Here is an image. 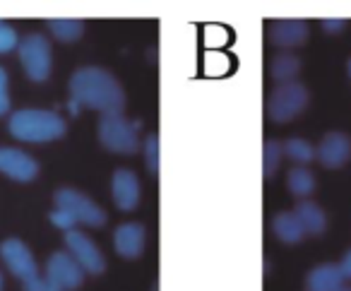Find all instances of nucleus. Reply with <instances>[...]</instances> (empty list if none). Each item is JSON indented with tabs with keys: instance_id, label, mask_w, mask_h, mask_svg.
Returning <instances> with one entry per match:
<instances>
[{
	"instance_id": "f257e3e1",
	"label": "nucleus",
	"mask_w": 351,
	"mask_h": 291,
	"mask_svg": "<svg viewBox=\"0 0 351 291\" xmlns=\"http://www.w3.org/2000/svg\"><path fill=\"white\" fill-rule=\"evenodd\" d=\"M70 97L73 106H87L94 111L106 113H123L125 106V92L118 84V80L104 68H80L70 78Z\"/></svg>"
},
{
	"instance_id": "f03ea898",
	"label": "nucleus",
	"mask_w": 351,
	"mask_h": 291,
	"mask_svg": "<svg viewBox=\"0 0 351 291\" xmlns=\"http://www.w3.org/2000/svg\"><path fill=\"white\" fill-rule=\"evenodd\" d=\"M8 130L22 142H51L65 135V121L46 108H20L8 121Z\"/></svg>"
},
{
	"instance_id": "7ed1b4c3",
	"label": "nucleus",
	"mask_w": 351,
	"mask_h": 291,
	"mask_svg": "<svg viewBox=\"0 0 351 291\" xmlns=\"http://www.w3.org/2000/svg\"><path fill=\"white\" fill-rule=\"evenodd\" d=\"M99 142L116 154H135L140 147L137 126L123 113H106L99 121Z\"/></svg>"
},
{
	"instance_id": "20e7f679",
	"label": "nucleus",
	"mask_w": 351,
	"mask_h": 291,
	"mask_svg": "<svg viewBox=\"0 0 351 291\" xmlns=\"http://www.w3.org/2000/svg\"><path fill=\"white\" fill-rule=\"evenodd\" d=\"M17 54H20V63L27 78L34 82L49 80L53 58H51V44L44 34H27L17 46Z\"/></svg>"
},
{
	"instance_id": "39448f33",
	"label": "nucleus",
	"mask_w": 351,
	"mask_h": 291,
	"mask_svg": "<svg viewBox=\"0 0 351 291\" xmlns=\"http://www.w3.org/2000/svg\"><path fill=\"white\" fill-rule=\"evenodd\" d=\"M56 209H63L65 214L75 219V224H87V226H104L106 224V212L94 202L92 198L77 193L73 188H60L53 195Z\"/></svg>"
},
{
	"instance_id": "423d86ee",
	"label": "nucleus",
	"mask_w": 351,
	"mask_h": 291,
	"mask_svg": "<svg viewBox=\"0 0 351 291\" xmlns=\"http://www.w3.org/2000/svg\"><path fill=\"white\" fill-rule=\"evenodd\" d=\"M306 104H308V92L303 84L298 82L279 84L267 102V116L274 123H287L291 118H296L306 108Z\"/></svg>"
},
{
	"instance_id": "0eeeda50",
	"label": "nucleus",
	"mask_w": 351,
	"mask_h": 291,
	"mask_svg": "<svg viewBox=\"0 0 351 291\" xmlns=\"http://www.w3.org/2000/svg\"><path fill=\"white\" fill-rule=\"evenodd\" d=\"M46 279L60 291H75L82 286L84 270L68 251H58L46 262Z\"/></svg>"
},
{
	"instance_id": "6e6552de",
	"label": "nucleus",
	"mask_w": 351,
	"mask_h": 291,
	"mask_svg": "<svg viewBox=\"0 0 351 291\" xmlns=\"http://www.w3.org/2000/svg\"><path fill=\"white\" fill-rule=\"evenodd\" d=\"M65 246H68V253L77 260V265L82 267L87 275H99V272H104V267H106L104 255H101V251L94 246V241L89 236L75 231V229L73 231H65Z\"/></svg>"
},
{
	"instance_id": "1a4fd4ad",
	"label": "nucleus",
	"mask_w": 351,
	"mask_h": 291,
	"mask_svg": "<svg viewBox=\"0 0 351 291\" xmlns=\"http://www.w3.org/2000/svg\"><path fill=\"white\" fill-rule=\"evenodd\" d=\"M0 255H3L5 265L10 267V272L17 279L29 281V279H34V277H39L34 255H32V251L27 248V243H22L20 238H8V241H3Z\"/></svg>"
},
{
	"instance_id": "9d476101",
	"label": "nucleus",
	"mask_w": 351,
	"mask_h": 291,
	"mask_svg": "<svg viewBox=\"0 0 351 291\" xmlns=\"http://www.w3.org/2000/svg\"><path fill=\"white\" fill-rule=\"evenodd\" d=\"M0 174H5L12 181L27 183V181L36 178L39 164L27 152L15 150V147H0Z\"/></svg>"
},
{
	"instance_id": "9b49d317",
	"label": "nucleus",
	"mask_w": 351,
	"mask_h": 291,
	"mask_svg": "<svg viewBox=\"0 0 351 291\" xmlns=\"http://www.w3.org/2000/svg\"><path fill=\"white\" fill-rule=\"evenodd\" d=\"M111 193H113V202L123 212H130L140 202V181H137V176L132 171L118 169L111 178Z\"/></svg>"
},
{
	"instance_id": "f8f14e48",
	"label": "nucleus",
	"mask_w": 351,
	"mask_h": 291,
	"mask_svg": "<svg viewBox=\"0 0 351 291\" xmlns=\"http://www.w3.org/2000/svg\"><path fill=\"white\" fill-rule=\"evenodd\" d=\"M315 156L320 159V164L325 169H339L341 164H346L351 156V142L341 132H330L322 137L320 147L315 150Z\"/></svg>"
},
{
	"instance_id": "ddd939ff",
	"label": "nucleus",
	"mask_w": 351,
	"mask_h": 291,
	"mask_svg": "<svg viewBox=\"0 0 351 291\" xmlns=\"http://www.w3.org/2000/svg\"><path fill=\"white\" fill-rule=\"evenodd\" d=\"M145 238H147V231L142 224H137V222L121 224V226L116 229V233H113V248H116V253L121 257L132 260V257L142 255V251H145Z\"/></svg>"
},
{
	"instance_id": "4468645a",
	"label": "nucleus",
	"mask_w": 351,
	"mask_h": 291,
	"mask_svg": "<svg viewBox=\"0 0 351 291\" xmlns=\"http://www.w3.org/2000/svg\"><path fill=\"white\" fill-rule=\"evenodd\" d=\"M344 286V275H341L339 265H317L306 277V291H339Z\"/></svg>"
},
{
	"instance_id": "2eb2a0df",
	"label": "nucleus",
	"mask_w": 351,
	"mask_h": 291,
	"mask_svg": "<svg viewBox=\"0 0 351 291\" xmlns=\"http://www.w3.org/2000/svg\"><path fill=\"white\" fill-rule=\"evenodd\" d=\"M272 41L282 49H291V46H298L306 41L308 36V25L301 20H279L272 25V32H269Z\"/></svg>"
},
{
	"instance_id": "dca6fc26",
	"label": "nucleus",
	"mask_w": 351,
	"mask_h": 291,
	"mask_svg": "<svg viewBox=\"0 0 351 291\" xmlns=\"http://www.w3.org/2000/svg\"><path fill=\"white\" fill-rule=\"evenodd\" d=\"M293 214H296V219L301 222V226H303V231H306V236H308V233H311V236H320V233L325 231L327 217H325V212H322L320 205L303 200V202L296 205Z\"/></svg>"
},
{
	"instance_id": "f3484780",
	"label": "nucleus",
	"mask_w": 351,
	"mask_h": 291,
	"mask_svg": "<svg viewBox=\"0 0 351 291\" xmlns=\"http://www.w3.org/2000/svg\"><path fill=\"white\" fill-rule=\"evenodd\" d=\"M272 231H274V236L284 243H298L306 236L301 222H298L293 212H279L277 217L272 219Z\"/></svg>"
},
{
	"instance_id": "a211bd4d",
	"label": "nucleus",
	"mask_w": 351,
	"mask_h": 291,
	"mask_svg": "<svg viewBox=\"0 0 351 291\" xmlns=\"http://www.w3.org/2000/svg\"><path fill=\"white\" fill-rule=\"evenodd\" d=\"M301 73V60L293 54H282L274 58L272 63V78L277 80L279 84H289L293 82V78Z\"/></svg>"
},
{
	"instance_id": "6ab92c4d",
	"label": "nucleus",
	"mask_w": 351,
	"mask_h": 291,
	"mask_svg": "<svg viewBox=\"0 0 351 291\" xmlns=\"http://www.w3.org/2000/svg\"><path fill=\"white\" fill-rule=\"evenodd\" d=\"M287 185H289V190H291V195H296V198H308V195L315 190V178H313V174L308 169L296 166V169L289 171Z\"/></svg>"
},
{
	"instance_id": "aec40b11",
	"label": "nucleus",
	"mask_w": 351,
	"mask_h": 291,
	"mask_svg": "<svg viewBox=\"0 0 351 291\" xmlns=\"http://www.w3.org/2000/svg\"><path fill=\"white\" fill-rule=\"evenodd\" d=\"M49 30L58 41L70 44V41H77L82 36L84 25L80 20H49Z\"/></svg>"
},
{
	"instance_id": "412c9836",
	"label": "nucleus",
	"mask_w": 351,
	"mask_h": 291,
	"mask_svg": "<svg viewBox=\"0 0 351 291\" xmlns=\"http://www.w3.org/2000/svg\"><path fill=\"white\" fill-rule=\"evenodd\" d=\"M284 154V145H279L277 140H265L263 142V176L272 178L279 169V161Z\"/></svg>"
},
{
	"instance_id": "4be33fe9",
	"label": "nucleus",
	"mask_w": 351,
	"mask_h": 291,
	"mask_svg": "<svg viewBox=\"0 0 351 291\" xmlns=\"http://www.w3.org/2000/svg\"><path fill=\"white\" fill-rule=\"evenodd\" d=\"M284 152H287L293 161H298V164H308V161H313V156H315V147H313L311 142L301 140V137H291V140H287Z\"/></svg>"
},
{
	"instance_id": "5701e85b",
	"label": "nucleus",
	"mask_w": 351,
	"mask_h": 291,
	"mask_svg": "<svg viewBox=\"0 0 351 291\" xmlns=\"http://www.w3.org/2000/svg\"><path fill=\"white\" fill-rule=\"evenodd\" d=\"M145 161L149 174H159L161 161H159V135H149L145 142Z\"/></svg>"
},
{
	"instance_id": "b1692460",
	"label": "nucleus",
	"mask_w": 351,
	"mask_h": 291,
	"mask_svg": "<svg viewBox=\"0 0 351 291\" xmlns=\"http://www.w3.org/2000/svg\"><path fill=\"white\" fill-rule=\"evenodd\" d=\"M17 46H20L17 32L12 30V27H8V25H3V22H0V56L10 54V51L17 49Z\"/></svg>"
},
{
	"instance_id": "393cba45",
	"label": "nucleus",
	"mask_w": 351,
	"mask_h": 291,
	"mask_svg": "<svg viewBox=\"0 0 351 291\" xmlns=\"http://www.w3.org/2000/svg\"><path fill=\"white\" fill-rule=\"evenodd\" d=\"M10 111V94H8V73L0 68V116Z\"/></svg>"
},
{
	"instance_id": "a878e982",
	"label": "nucleus",
	"mask_w": 351,
	"mask_h": 291,
	"mask_svg": "<svg viewBox=\"0 0 351 291\" xmlns=\"http://www.w3.org/2000/svg\"><path fill=\"white\" fill-rule=\"evenodd\" d=\"M22 291H60V289H56L46 277H34L29 281H22Z\"/></svg>"
},
{
	"instance_id": "bb28decb",
	"label": "nucleus",
	"mask_w": 351,
	"mask_h": 291,
	"mask_svg": "<svg viewBox=\"0 0 351 291\" xmlns=\"http://www.w3.org/2000/svg\"><path fill=\"white\" fill-rule=\"evenodd\" d=\"M51 222L58 229H63V231H73V226H75V219L70 217V214H65L63 209H53V212H51Z\"/></svg>"
},
{
	"instance_id": "cd10ccee",
	"label": "nucleus",
	"mask_w": 351,
	"mask_h": 291,
	"mask_svg": "<svg viewBox=\"0 0 351 291\" xmlns=\"http://www.w3.org/2000/svg\"><path fill=\"white\" fill-rule=\"evenodd\" d=\"M322 30H325L327 34H339V32L344 30V20H325L322 22Z\"/></svg>"
},
{
	"instance_id": "c85d7f7f",
	"label": "nucleus",
	"mask_w": 351,
	"mask_h": 291,
	"mask_svg": "<svg viewBox=\"0 0 351 291\" xmlns=\"http://www.w3.org/2000/svg\"><path fill=\"white\" fill-rule=\"evenodd\" d=\"M339 270H341V275H344V279H351V251L346 253L344 257H341Z\"/></svg>"
},
{
	"instance_id": "c756f323",
	"label": "nucleus",
	"mask_w": 351,
	"mask_h": 291,
	"mask_svg": "<svg viewBox=\"0 0 351 291\" xmlns=\"http://www.w3.org/2000/svg\"><path fill=\"white\" fill-rule=\"evenodd\" d=\"M339 291H351V286H349V289H346V286H341V289Z\"/></svg>"
},
{
	"instance_id": "7c9ffc66",
	"label": "nucleus",
	"mask_w": 351,
	"mask_h": 291,
	"mask_svg": "<svg viewBox=\"0 0 351 291\" xmlns=\"http://www.w3.org/2000/svg\"><path fill=\"white\" fill-rule=\"evenodd\" d=\"M0 291H3V277H0Z\"/></svg>"
},
{
	"instance_id": "2f4dec72",
	"label": "nucleus",
	"mask_w": 351,
	"mask_h": 291,
	"mask_svg": "<svg viewBox=\"0 0 351 291\" xmlns=\"http://www.w3.org/2000/svg\"><path fill=\"white\" fill-rule=\"evenodd\" d=\"M349 75H351V60H349Z\"/></svg>"
}]
</instances>
